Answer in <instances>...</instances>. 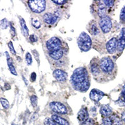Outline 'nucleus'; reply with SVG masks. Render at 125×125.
I'll return each mask as SVG.
<instances>
[{
	"label": "nucleus",
	"mask_w": 125,
	"mask_h": 125,
	"mask_svg": "<svg viewBox=\"0 0 125 125\" xmlns=\"http://www.w3.org/2000/svg\"><path fill=\"white\" fill-rule=\"evenodd\" d=\"M71 83L74 90L80 92H86L90 86L88 73L84 67L76 69L71 77Z\"/></svg>",
	"instance_id": "f257e3e1"
},
{
	"label": "nucleus",
	"mask_w": 125,
	"mask_h": 125,
	"mask_svg": "<svg viewBox=\"0 0 125 125\" xmlns=\"http://www.w3.org/2000/svg\"><path fill=\"white\" fill-rule=\"evenodd\" d=\"M77 43L80 50L84 52L89 51L91 49L92 44L91 38L85 32H82L80 34L78 38Z\"/></svg>",
	"instance_id": "f03ea898"
},
{
	"label": "nucleus",
	"mask_w": 125,
	"mask_h": 125,
	"mask_svg": "<svg viewBox=\"0 0 125 125\" xmlns=\"http://www.w3.org/2000/svg\"><path fill=\"white\" fill-rule=\"evenodd\" d=\"M28 5L32 11L36 13H40L45 10L46 1L44 0L29 1Z\"/></svg>",
	"instance_id": "7ed1b4c3"
},
{
	"label": "nucleus",
	"mask_w": 125,
	"mask_h": 125,
	"mask_svg": "<svg viewBox=\"0 0 125 125\" xmlns=\"http://www.w3.org/2000/svg\"><path fill=\"white\" fill-rule=\"evenodd\" d=\"M114 62L109 57H104L100 60V67L101 71L106 73H110L114 69Z\"/></svg>",
	"instance_id": "20e7f679"
},
{
	"label": "nucleus",
	"mask_w": 125,
	"mask_h": 125,
	"mask_svg": "<svg viewBox=\"0 0 125 125\" xmlns=\"http://www.w3.org/2000/svg\"><path fill=\"white\" fill-rule=\"evenodd\" d=\"M46 46L49 51H54L61 50L62 43L58 38L53 37L47 41Z\"/></svg>",
	"instance_id": "39448f33"
},
{
	"label": "nucleus",
	"mask_w": 125,
	"mask_h": 125,
	"mask_svg": "<svg viewBox=\"0 0 125 125\" xmlns=\"http://www.w3.org/2000/svg\"><path fill=\"white\" fill-rule=\"evenodd\" d=\"M99 24H100L101 31L104 33H108L110 31L112 28V22H111V18L106 15L101 18L99 21Z\"/></svg>",
	"instance_id": "423d86ee"
},
{
	"label": "nucleus",
	"mask_w": 125,
	"mask_h": 125,
	"mask_svg": "<svg viewBox=\"0 0 125 125\" xmlns=\"http://www.w3.org/2000/svg\"><path fill=\"white\" fill-rule=\"evenodd\" d=\"M50 109L54 112L60 114H66L68 112L67 108L63 104L58 101H53L50 103Z\"/></svg>",
	"instance_id": "0eeeda50"
},
{
	"label": "nucleus",
	"mask_w": 125,
	"mask_h": 125,
	"mask_svg": "<svg viewBox=\"0 0 125 125\" xmlns=\"http://www.w3.org/2000/svg\"><path fill=\"white\" fill-rule=\"evenodd\" d=\"M53 76L59 82H64L67 80L68 74L64 70L56 69L53 71Z\"/></svg>",
	"instance_id": "6e6552de"
},
{
	"label": "nucleus",
	"mask_w": 125,
	"mask_h": 125,
	"mask_svg": "<svg viewBox=\"0 0 125 125\" xmlns=\"http://www.w3.org/2000/svg\"><path fill=\"white\" fill-rule=\"evenodd\" d=\"M118 46V40L116 38L110 39L106 44V48L109 54H113L116 51Z\"/></svg>",
	"instance_id": "1a4fd4ad"
},
{
	"label": "nucleus",
	"mask_w": 125,
	"mask_h": 125,
	"mask_svg": "<svg viewBox=\"0 0 125 125\" xmlns=\"http://www.w3.org/2000/svg\"><path fill=\"white\" fill-rule=\"evenodd\" d=\"M104 94L98 89H93L90 93V98L94 101H99L103 98Z\"/></svg>",
	"instance_id": "9d476101"
},
{
	"label": "nucleus",
	"mask_w": 125,
	"mask_h": 125,
	"mask_svg": "<svg viewBox=\"0 0 125 125\" xmlns=\"http://www.w3.org/2000/svg\"><path fill=\"white\" fill-rule=\"evenodd\" d=\"M125 48V28H123L121 31V34L119 40H118V46L117 49L121 52Z\"/></svg>",
	"instance_id": "9b49d317"
},
{
	"label": "nucleus",
	"mask_w": 125,
	"mask_h": 125,
	"mask_svg": "<svg viewBox=\"0 0 125 125\" xmlns=\"http://www.w3.org/2000/svg\"><path fill=\"white\" fill-rule=\"evenodd\" d=\"M58 17L55 14H51L50 13H47L43 16V20L46 23L48 24H53L56 22Z\"/></svg>",
	"instance_id": "f8f14e48"
},
{
	"label": "nucleus",
	"mask_w": 125,
	"mask_h": 125,
	"mask_svg": "<svg viewBox=\"0 0 125 125\" xmlns=\"http://www.w3.org/2000/svg\"><path fill=\"white\" fill-rule=\"evenodd\" d=\"M89 118V114L86 108H82L78 113V119L79 121L84 122Z\"/></svg>",
	"instance_id": "ddd939ff"
},
{
	"label": "nucleus",
	"mask_w": 125,
	"mask_h": 125,
	"mask_svg": "<svg viewBox=\"0 0 125 125\" xmlns=\"http://www.w3.org/2000/svg\"><path fill=\"white\" fill-rule=\"evenodd\" d=\"M51 119H53V121L56 124H58L60 125H70V123L66 119L60 116L56 115H53L51 116Z\"/></svg>",
	"instance_id": "4468645a"
},
{
	"label": "nucleus",
	"mask_w": 125,
	"mask_h": 125,
	"mask_svg": "<svg viewBox=\"0 0 125 125\" xmlns=\"http://www.w3.org/2000/svg\"><path fill=\"white\" fill-rule=\"evenodd\" d=\"M100 113L105 117H108L112 113V108L108 104L103 105L100 108Z\"/></svg>",
	"instance_id": "2eb2a0df"
},
{
	"label": "nucleus",
	"mask_w": 125,
	"mask_h": 125,
	"mask_svg": "<svg viewBox=\"0 0 125 125\" xmlns=\"http://www.w3.org/2000/svg\"><path fill=\"white\" fill-rule=\"evenodd\" d=\"M49 55L53 60H58L61 59L63 56V51L62 50L54 51H49Z\"/></svg>",
	"instance_id": "dca6fc26"
},
{
	"label": "nucleus",
	"mask_w": 125,
	"mask_h": 125,
	"mask_svg": "<svg viewBox=\"0 0 125 125\" xmlns=\"http://www.w3.org/2000/svg\"><path fill=\"white\" fill-rule=\"evenodd\" d=\"M20 25H21V31L23 35H24V36H28L29 34V30L27 27V26L26 24L25 21L24 20V19L21 18L20 19Z\"/></svg>",
	"instance_id": "f3484780"
},
{
	"label": "nucleus",
	"mask_w": 125,
	"mask_h": 125,
	"mask_svg": "<svg viewBox=\"0 0 125 125\" xmlns=\"http://www.w3.org/2000/svg\"><path fill=\"white\" fill-rule=\"evenodd\" d=\"M7 63H8V68L9 69H10V72L13 75L17 76L18 75L17 71H16V70L15 67H14V65H13V61H12V59L11 58L7 59Z\"/></svg>",
	"instance_id": "a211bd4d"
},
{
	"label": "nucleus",
	"mask_w": 125,
	"mask_h": 125,
	"mask_svg": "<svg viewBox=\"0 0 125 125\" xmlns=\"http://www.w3.org/2000/svg\"><path fill=\"white\" fill-rule=\"evenodd\" d=\"M98 14L101 18L106 16V6L103 3V2L101 3V4H100L99 8H98Z\"/></svg>",
	"instance_id": "6ab92c4d"
},
{
	"label": "nucleus",
	"mask_w": 125,
	"mask_h": 125,
	"mask_svg": "<svg viewBox=\"0 0 125 125\" xmlns=\"http://www.w3.org/2000/svg\"><path fill=\"white\" fill-rule=\"evenodd\" d=\"M91 70L93 75H98L100 74L101 69H100V67L98 64H96V63H94L91 65Z\"/></svg>",
	"instance_id": "aec40b11"
},
{
	"label": "nucleus",
	"mask_w": 125,
	"mask_h": 125,
	"mask_svg": "<svg viewBox=\"0 0 125 125\" xmlns=\"http://www.w3.org/2000/svg\"><path fill=\"white\" fill-rule=\"evenodd\" d=\"M111 119L112 120L113 125H122L121 120L118 116H113L111 118Z\"/></svg>",
	"instance_id": "412c9836"
},
{
	"label": "nucleus",
	"mask_w": 125,
	"mask_h": 125,
	"mask_svg": "<svg viewBox=\"0 0 125 125\" xmlns=\"http://www.w3.org/2000/svg\"><path fill=\"white\" fill-rule=\"evenodd\" d=\"M31 23H32V25H33L35 28L38 29L41 27V22L40 21V20H39L38 19H32V20H31Z\"/></svg>",
	"instance_id": "4be33fe9"
},
{
	"label": "nucleus",
	"mask_w": 125,
	"mask_h": 125,
	"mask_svg": "<svg viewBox=\"0 0 125 125\" xmlns=\"http://www.w3.org/2000/svg\"><path fill=\"white\" fill-rule=\"evenodd\" d=\"M0 102H1V105L3 106L4 109H8L9 107H10V103L6 99L3 98H0Z\"/></svg>",
	"instance_id": "5701e85b"
},
{
	"label": "nucleus",
	"mask_w": 125,
	"mask_h": 125,
	"mask_svg": "<svg viewBox=\"0 0 125 125\" xmlns=\"http://www.w3.org/2000/svg\"><path fill=\"white\" fill-rule=\"evenodd\" d=\"M30 101H31V103L32 104L34 108L37 106L38 104V98L35 95H33L31 96V98H30Z\"/></svg>",
	"instance_id": "b1692460"
},
{
	"label": "nucleus",
	"mask_w": 125,
	"mask_h": 125,
	"mask_svg": "<svg viewBox=\"0 0 125 125\" xmlns=\"http://www.w3.org/2000/svg\"><path fill=\"white\" fill-rule=\"evenodd\" d=\"M8 24L9 23L6 19H3V20L0 21V27L3 29V30L7 28L8 26Z\"/></svg>",
	"instance_id": "393cba45"
},
{
	"label": "nucleus",
	"mask_w": 125,
	"mask_h": 125,
	"mask_svg": "<svg viewBox=\"0 0 125 125\" xmlns=\"http://www.w3.org/2000/svg\"><path fill=\"white\" fill-rule=\"evenodd\" d=\"M25 59H26V61L27 62L28 65H31L32 64V62H33V60H32V56L31 54H30V53H26V56H25Z\"/></svg>",
	"instance_id": "a878e982"
},
{
	"label": "nucleus",
	"mask_w": 125,
	"mask_h": 125,
	"mask_svg": "<svg viewBox=\"0 0 125 125\" xmlns=\"http://www.w3.org/2000/svg\"><path fill=\"white\" fill-rule=\"evenodd\" d=\"M103 125H113L112 120L109 117H104L103 119Z\"/></svg>",
	"instance_id": "bb28decb"
},
{
	"label": "nucleus",
	"mask_w": 125,
	"mask_h": 125,
	"mask_svg": "<svg viewBox=\"0 0 125 125\" xmlns=\"http://www.w3.org/2000/svg\"><path fill=\"white\" fill-rule=\"evenodd\" d=\"M99 33V30H98V27L95 24H92L91 26V33L93 35H96Z\"/></svg>",
	"instance_id": "cd10ccee"
},
{
	"label": "nucleus",
	"mask_w": 125,
	"mask_h": 125,
	"mask_svg": "<svg viewBox=\"0 0 125 125\" xmlns=\"http://www.w3.org/2000/svg\"><path fill=\"white\" fill-rule=\"evenodd\" d=\"M44 125H57V124L51 118H47L44 121Z\"/></svg>",
	"instance_id": "c85d7f7f"
},
{
	"label": "nucleus",
	"mask_w": 125,
	"mask_h": 125,
	"mask_svg": "<svg viewBox=\"0 0 125 125\" xmlns=\"http://www.w3.org/2000/svg\"><path fill=\"white\" fill-rule=\"evenodd\" d=\"M119 101H121L122 103L125 104V84L123 86L122 89V91L121 93V96H120V99Z\"/></svg>",
	"instance_id": "c756f323"
},
{
	"label": "nucleus",
	"mask_w": 125,
	"mask_h": 125,
	"mask_svg": "<svg viewBox=\"0 0 125 125\" xmlns=\"http://www.w3.org/2000/svg\"><path fill=\"white\" fill-rule=\"evenodd\" d=\"M120 20L121 21L125 22V5L121 9L120 12Z\"/></svg>",
	"instance_id": "7c9ffc66"
},
{
	"label": "nucleus",
	"mask_w": 125,
	"mask_h": 125,
	"mask_svg": "<svg viewBox=\"0 0 125 125\" xmlns=\"http://www.w3.org/2000/svg\"><path fill=\"white\" fill-rule=\"evenodd\" d=\"M81 125H94V121L93 119L91 118H88L87 120L83 122Z\"/></svg>",
	"instance_id": "2f4dec72"
},
{
	"label": "nucleus",
	"mask_w": 125,
	"mask_h": 125,
	"mask_svg": "<svg viewBox=\"0 0 125 125\" xmlns=\"http://www.w3.org/2000/svg\"><path fill=\"white\" fill-rule=\"evenodd\" d=\"M114 1H111V0H105L104 1L103 3L107 7H111V6H113L114 4Z\"/></svg>",
	"instance_id": "473e14b6"
},
{
	"label": "nucleus",
	"mask_w": 125,
	"mask_h": 125,
	"mask_svg": "<svg viewBox=\"0 0 125 125\" xmlns=\"http://www.w3.org/2000/svg\"><path fill=\"white\" fill-rule=\"evenodd\" d=\"M8 47H9V48H10L11 53L13 54H14V55H15L16 51L15 50H14V46H13V43H12L11 41H10V42L8 43Z\"/></svg>",
	"instance_id": "72a5a7b5"
},
{
	"label": "nucleus",
	"mask_w": 125,
	"mask_h": 125,
	"mask_svg": "<svg viewBox=\"0 0 125 125\" xmlns=\"http://www.w3.org/2000/svg\"><path fill=\"white\" fill-rule=\"evenodd\" d=\"M30 40L32 43H34V42H36L38 41V38L34 34H31L30 36Z\"/></svg>",
	"instance_id": "f704fd0d"
},
{
	"label": "nucleus",
	"mask_w": 125,
	"mask_h": 125,
	"mask_svg": "<svg viewBox=\"0 0 125 125\" xmlns=\"http://www.w3.org/2000/svg\"><path fill=\"white\" fill-rule=\"evenodd\" d=\"M53 3H56V4H58V5H62V4H65L67 3L66 1H64V0H58V1H53Z\"/></svg>",
	"instance_id": "c9c22d12"
},
{
	"label": "nucleus",
	"mask_w": 125,
	"mask_h": 125,
	"mask_svg": "<svg viewBox=\"0 0 125 125\" xmlns=\"http://www.w3.org/2000/svg\"><path fill=\"white\" fill-rule=\"evenodd\" d=\"M30 79H31V81H34L36 79V74L35 73L33 72L31 74V77H30Z\"/></svg>",
	"instance_id": "e433bc0d"
},
{
	"label": "nucleus",
	"mask_w": 125,
	"mask_h": 125,
	"mask_svg": "<svg viewBox=\"0 0 125 125\" xmlns=\"http://www.w3.org/2000/svg\"><path fill=\"white\" fill-rule=\"evenodd\" d=\"M11 33L13 36H15V34H16L15 29H14V28L13 27V26H11Z\"/></svg>",
	"instance_id": "4c0bfd02"
},
{
	"label": "nucleus",
	"mask_w": 125,
	"mask_h": 125,
	"mask_svg": "<svg viewBox=\"0 0 125 125\" xmlns=\"http://www.w3.org/2000/svg\"><path fill=\"white\" fill-rule=\"evenodd\" d=\"M121 119H122L123 121L125 122V111L121 113Z\"/></svg>",
	"instance_id": "58836bf2"
},
{
	"label": "nucleus",
	"mask_w": 125,
	"mask_h": 125,
	"mask_svg": "<svg viewBox=\"0 0 125 125\" xmlns=\"http://www.w3.org/2000/svg\"><path fill=\"white\" fill-rule=\"evenodd\" d=\"M23 80H24V83H25L26 85H28V82L27 80H26V78H24L23 76Z\"/></svg>",
	"instance_id": "ea45409f"
},
{
	"label": "nucleus",
	"mask_w": 125,
	"mask_h": 125,
	"mask_svg": "<svg viewBox=\"0 0 125 125\" xmlns=\"http://www.w3.org/2000/svg\"><path fill=\"white\" fill-rule=\"evenodd\" d=\"M0 80H1V78H0Z\"/></svg>",
	"instance_id": "a19ab883"
}]
</instances>
